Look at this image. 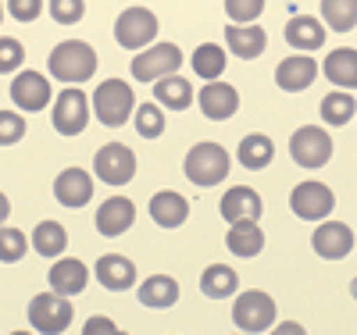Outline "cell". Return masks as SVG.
<instances>
[{
  "instance_id": "6da1fadb",
  "label": "cell",
  "mask_w": 357,
  "mask_h": 335,
  "mask_svg": "<svg viewBox=\"0 0 357 335\" xmlns=\"http://www.w3.org/2000/svg\"><path fill=\"white\" fill-rule=\"evenodd\" d=\"M47 68L61 79V82L79 86V82H86V79H93V72H97V54H93V47L82 43V40H65V43H57V47L50 50Z\"/></svg>"
},
{
  "instance_id": "7a4b0ae2",
  "label": "cell",
  "mask_w": 357,
  "mask_h": 335,
  "mask_svg": "<svg viewBox=\"0 0 357 335\" xmlns=\"http://www.w3.org/2000/svg\"><path fill=\"white\" fill-rule=\"evenodd\" d=\"M229 164H232L229 150L222 143H197L183 161V171H186V178L193 182V186L211 189V186H218V182H225Z\"/></svg>"
},
{
  "instance_id": "3957f363",
  "label": "cell",
  "mask_w": 357,
  "mask_h": 335,
  "mask_svg": "<svg viewBox=\"0 0 357 335\" xmlns=\"http://www.w3.org/2000/svg\"><path fill=\"white\" fill-rule=\"evenodd\" d=\"M93 114L104 121L107 129H118L136 114V97H132V86L122 79H104L93 89Z\"/></svg>"
},
{
  "instance_id": "277c9868",
  "label": "cell",
  "mask_w": 357,
  "mask_h": 335,
  "mask_svg": "<svg viewBox=\"0 0 357 335\" xmlns=\"http://www.w3.org/2000/svg\"><path fill=\"white\" fill-rule=\"evenodd\" d=\"M232 321H236V328H243V335L272 328L275 325V299L261 289H247L232 303Z\"/></svg>"
},
{
  "instance_id": "5b68a950",
  "label": "cell",
  "mask_w": 357,
  "mask_h": 335,
  "mask_svg": "<svg viewBox=\"0 0 357 335\" xmlns=\"http://www.w3.org/2000/svg\"><path fill=\"white\" fill-rule=\"evenodd\" d=\"M183 68V50L175 43H151V50H143L132 57V79L139 82H161V79H172Z\"/></svg>"
},
{
  "instance_id": "8992f818",
  "label": "cell",
  "mask_w": 357,
  "mask_h": 335,
  "mask_svg": "<svg viewBox=\"0 0 357 335\" xmlns=\"http://www.w3.org/2000/svg\"><path fill=\"white\" fill-rule=\"evenodd\" d=\"M72 299L57 296V293H36L29 303V325L43 335H61L72 325Z\"/></svg>"
},
{
  "instance_id": "52a82bcc",
  "label": "cell",
  "mask_w": 357,
  "mask_h": 335,
  "mask_svg": "<svg viewBox=\"0 0 357 335\" xmlns=\"http://www.w3.org/2000/svg\"><path fill=\"white\" fill-rule=\"evenodd\" d=\"M158 36V15L151 8H126L114 22V40L126 50H139Z\"/></svg>"
},
{
  "instance_id": "ba28073f",
  "label": "cell",
  "mask_w": 357,
  "mask_h": 335,
  "mask_svg": "<svg viewBox=\"0 0 357 335\" xmlns=\"http://www.w3.org/2000/svg\"><path fill=\"white\" fill-rule=\"evenodd\" d=\"M289 207H293V215L304 218V221H325L336 207V196H333L329 186H321V182H301V186H293V193H289Z\"/></svg>"
},
{
  "instance_id": "9c48e42d",
  "label": "cell",
  "mask_w": 357,
  "mask_h": 335,
  "mask_svg": "<svg viewBox=\"0 0 357 335\" xmlns=\"http://www.w3.org/2000/svg\"><path fill=\"white\" fill-rule=\"evenodd\" d=\"M289 154L301 168H321L325 161L333 157V136L318 129V125H304L296 129L293 139H289Z\"/></svg>"
},
{
  "instance_id": "30bf717a",
  "label": "cell",
  "mask_w": 357,
  "mask_h": 335,
  "mask_svg": "<svg viewBox=\"0 0 357 335\" xmlns=\"http://www.w3.org/2000/svg\"><path fill=\"white\" fill-rule=\"evenodd\" d=\"M93 171H97L100 182H107V186H126V182L136 175V154L126 143H104L97 150Z\"/></svg>"
},
{
  "instance_id": "8fae6325",
  "label": "cell",
  "mask_w": 357,
  "mask_h": 335,
  "mask_svg": "<svg viewBox=\"0 0 357 335\" xmlns=\"http://www.w3.org/2000/svg\"><path fill=\"white\" fill-rule=\"evenodd\" d=\"M89 121V97L82 89H65L61 97L54 100V129L61 136H79Z\"/></svg>"
},
{
  "instance_id": "7c38bea8",
  "label": "cell",
  "mask_w": 357,
  "mask_h": 335,
  "mask_svg": "<svg viewBox=\"0 0 357 335\" xmlns=\"http://www.w3.org/2000/svg\"><path fill=\"white\" fill-rule=\"evenodd\" d=\"M311 247H314V254L325 257V260H343V257L354 250V232H350V225H343V221H321V225L314 228V235H311Z\"/></svg>"
},
{
  "instance_id": "4fadbf2b",
  "label": "cell",
  "mask_w": 357,
  "mask_h": 335,
  "mask_svg": "<svg viewBox=\"0 0 357 335\" xmlns=\"http://www.w3.org/2000/svg\"><path fill=\"white\" fill-rule=\"evenodd\" d=\"M318 61L307 57V54H293L286 61H279V68H275V82L279 89H286V93H304V89L318 79Z\"/></svg>"
},
{
  "instance_id": "5bb4252c",
  "label": "cell",
  "mask_w": 357,
  "mask_h": 335,
  "mask_svg": "<svg viewBox=\"0 0 357 335\" xmlns=\"http://www.w3.org/2000/svg\"><path fill=\"white\" fill-rule=\"evenodd\" d=\"M197 104H200L204 118L225 121V118H232L236 111H240V93H236V86H229V82L218 79V82H207V86L200 89Z\"/></svg>"
},
{
  "instance_id": "9a60e30c",
  "label": "cell",
  "mask_w": 357,
  "mask_h": 335,
  "mask_svg": "<svg viewBox=\"0 0 357 335\" xmlns=\"http://www.w3.org/2000/svg\"><path fill=\"white\" fill-rule=\"evenodd\" d=\"M132 221H136V203L129 196H111L97 207V232L107 235V239L129 232Z\"/></svg>"
},
{
  "instance_id": "2e32d148",
  "label": "cell",
  "mask_w": 357,
  "mask_h": 335,
  "mask_svg": "<svg viewBox=\"0 0 357 335\" xmlns=\"http://www.w3.org/2000/svg\"><path fill=\"white\" fill-rule=\"evenodd\" d=\"M11 100L22 111H43L54 97H50V82L40 72H18L11 82Z\"/></svg>"
},
{
  "instance_id": "e0dca14e",
  "label": "cell",
  "mask_w": 357,
  "mask_h": 335,
  "mask_svg": "<svg viewBox=\"0 0 357 335\" xmlns=\"http://www.w3.org/2000/svg\"><path fill=\"white\" fill-rule=\"evenodd\" d=\"M261 196L250 189V186H232V189H225V196H222V203H218V210H222V218L229 221V225H240V221H257L261 218Z\"/></svg>"
},
{
  "instance_id": "ac0fdd59",
  "label": "cell",
  "mask_w": 357,
  "mask_h": 335,
  "mask_svg": "<svg viewBox=\"0 0 357 335\" xmlns=\"http://www.w3.org/2000/svg\"><path fill=\"white\" fill-rule=\"evenodd\" d=\"M93 275H97V282H100L104 289L126 293V289L136 286V264H132L129 257H122V254H104V257L97 260V267H93Z\"/></svg>"
},
{
  "instance_id": "d6986e66",
  "label": "cell",
  "mask_w": 357,
  "mask_h": 335,
  "mask_svg": "<svg viewBox=\"0 0 357 335\" xmlns=\"http://www.w3.org/2000/svg\"><path fill=\"white\" fill-rule=\"evenodd\" d=\"M54 196L65 207H86L89 196H93V178H89V171H82V168H65L54 178Z\"/></svg>"
},
{
  "instance_id": "ffe728a7",
  "label": "cell",
  "mask_w": 357,
  "mask_h": 335,
  "mask_svg": "<svg viewBox=\"0 0 357 335\" xmlns=\"http://www.w3.org/2000/svg\"><path fill=\"white\" fill-rule=\"evenodd\" d=\"M47 279H50V293H57V296H65V299H68V296H75V293L86 289L89 271H86L82 260L65 257V260H54V267L47 271Z\"/></svg>"
},
{
  "instance_id": "44dd1931",
  "label": "cell",
  "mask_w": 357,
  "mask_h": 335,
  "mask_svg": "<svg viewBox=\"0 0 357 335\" xmlns=\"http://www.w3.org/2000/svg\"><path fill=\"white\" fill-rule=\"evenodd\" d=\"M321 75L329 79L333 86H340L343 93L357 89V50H350V47L333 50L329 57L321 61Z\"/></svg>"
},
{
  "instance_id": "7402d4cb",
  "label": "cell",
  "mask_w": 357,
  "mask_h": 335,
  "mask_svg": "<svg viewBox=\"0 0 357 335\" xmlns=\"http://www.w3.org/2000/svg\"><path fill=\"white\" fill-rule=\"evenodd\" d=\"M225 43L236 57H243V61H254L264 54L268 47V33L261 25H229L225 29Z\"/></svg>"
},
{
  "instance_id": "603a6c76",
  "label": "cell",
  "mask_w": 357,
  "mask_h": 335,
  "mask_svg": "<svg viewBox=\"0 0 357 335\" xmlns=\"http://www.w3.org/2000/svg\"><path fill=\"white\" fill-rule=\"evenodd\" d=\"M151 218H154L161 228H178V225L190 218V200L178 196L175 189L154 193V196H151Z\"/></svg>"
},
{
  "instance_id": "cb8c5ba5",
  "label": "cell",
  "mask_w": 357,
  "mask_h": 335,
  "mask_svg": "<svg viewBox=\"0 0 357 335\" xmlns=\"http://www.w3.org/2000/svg\"><path fill=\"white\" fill-rule=\"evenodd\" d=\"M286 43L296 50H318L325 43V25L314 15H293L286 22Z\"/></svg>"
},
{
  "instance_id": "d4e9b609",
  "label": "cell",
  "mask_w": 357,
  "mask_h": 335,
  "mask_svg": "<svg viewBox=\"0 0 357 335\" xmlns=\"http://www.w3.org/2000/svg\"><path fill=\"white\" fill-rule=\"evenodd\" d=\"M225 247L236 254V257H257L264 250V232L257 221H240V225H229V235H225Z\"/></svg>"
},
{
  "instance_id": "484cf974",
  "label": "cell",
  "mask_w": 357,
  "mask_h": 335,
  "mask_svg": "<svg viewBox=\"0 0 357 335\" xmlns=\"http://www.w3.org/2000/svg\"><path fill=\"white\" fill-rule=\"evenodd\" d=\"M272 157H275V143L268 139L264 132L247 136V139L240 143V150H236V161H240L243 168H250V171L268 168V164H272Z\"/></svg>"
},
{
  "instance_id": "4316f807",
  "label": "cell",
  "mask_w": 357,
  "mask_h": 335,
  "mask_svg": "<svg viewBox=\"0 0 357 335\" xmlns=\"http://www.w3.org/2000/svg\"><path fill=\"white\" fill-rule=\"evenodd\" d=\"M178 299V282L172 275H151L143 286H139V303L143 307H154V311H165Z\"/></svg>"
},
{
  "instance_id": "83f0119b",
  "label": "cell",
  "mask_w": 357,
  "mask_h": 335,
  "mask_svg": "<svg viewBox=\"0 0 357 335\" xmlns=\"http://www.w3.org/2000/svg\"><path fill=\"white\" fill-rule=\"evenodd\" d=\"M154 100L165 104V107H172V111H186V107L193 104V86H190V79H183V75L161 79V82L154 86Z\"/></svg>"
},
{
  "instance_id": "f1b7e54d",
  "label": "cell",
  "mask_w": 357,
  "mask_h": 335,
  "mask_svg": "<svg viewBox=\"0 0 357 335\" xmlns=\"http://www.w3.org/2000/svg\"><path fill=\"white\" fill-rule=\"evenodd\" d=\"M33 247H36V254H43V257H61L65 247H68L65 225H57V221H40V225L33 228Z\"/></svg>"
},
{
  "instance_id": "f546056e",
  "label": "cell",
  "mask_w": 357,
  "mask_h": 335,
  "mask_svg": "<svg viewBox=\"0 0 357 335\" xmlns=\"http://www.w3.org/2000/svg\"><path fill=\"white\" fill-rule=\"evenodd\" d=\"M236 286H240V279H236V271L225 267V264H211V267L200 275V289H204V296H211V299L232 296Z\"/></svg>"
},
{
  "instance_id": "4dcf8cb0",
  "label": "cell",
  "mask_w": 357,
  "mask_h": 335,
  "mask_svg": "<svg viewBox=\"0 0 357 335\" xmlns=\"http://www.w3.org/2000/svg\"><path fill=\"white\" fill-rule=\"evenodd\" d=\"M193 72L204 82H218V75L225 72V50L218 43H200L193 50Z\"/></svg>"
},
{
  "instance_id": "1f68e13d",
  "label": "cell",
  "mask_w": 357,
  "mask_h": 335,
  "mask_svg": "<svg viewBox=\"0 0 357 335\" xmlns=\"http://www.w3.org/2000/svg\"><path fill=\"white\" fill-rule=\"evenodd\" d=\"M318 107H321L325 125H347V121L354 118V111H357V100L350 93H343V89H336V93H325Z\"/></svg>"
},
{
  "instance_id": "d6a6232c",
  "label": "cell",
  "mask_w": 357,
  "mask_h": 335,
  "mask_svg": "<svg viewBox=\"0 0 357 335\" xmlns=\"http://www.w3.org/2000/svg\"><path fill=\"white\" fill-rule=\"evenodd\" d=\"M321 22L336 33H350L357 25V0H321Z\"/></svg>"
},
{
  "instance_id": "836d02e7",
  "label": "cell",
  "mask_w": 357,
  "mask_h": 335,
  "mask_svg": "<svg viewBox=\"0 0 357 335\" xmlns=\"http://www.w3.org/2000/svg\"><path fill=\"white\" fill-rule=\"evenodd\" d=\"M29 247H33V242L25 239L22 228H0V260L4 264H18L29 254Z\"/></svg>"
},
{
  "instance_id": "e575fe53",
  "label": "cell",
  "mask_w": 357,
  "mask_h": 335,
  "mask_svg": "<svg viewBox=\"0 0 357 335\" xmlns=\"http://www.w3.org/2000/svg\"><path fill=\"white\" fill-rule=\"evenodd\" d=\"M136 132L143 136V139H158L161 132H165V114H161V107L158 104H139L136 107Z\"/></svg>"
},
{
  "instance_id": "d590c367",
  "label": "cell",
  "mask_w": 357,
  "mask_h": 335,
  "mask_svg": "<svg viewBox=\"0 0 357 335\" xmlns=\"http://www.w3.org/2000/svg\"><path fill=\"white\" fill-rule=\"evenodd\" d=\"M22 61H25V47L15 36H0V75L18 72Z\"/></svg>"
},
{
  "instance_id": "8d00e7d4",
  "label": "cell",
  "mask_w": 357,
  "mask_h": 335,
  "mask_svg": "<svg viewBox=\"0 0 357 335\" xmlns=\"http://www.w3.org/2000/svg\"><path fill=\"white\" fill-rule=\"evenodd\" d=\"M25 136V118L15 111H0V146H11Z\"/></svg>"
},
{
  "instance_id": "74e56055",
  "label": "cell",
  "mask_w": 357,
  "mask_h": 335,
  "mask_svg": "<svg viewBox=\"0 0 357 335\" xmlns=\"http://www.w3.org/2000/svg\"><path fill=\"white\" fill-rule=\"evenodd\" d=\"M261 11H264L261 0H229V4H225V15L232 18V25H247V22H254Z\"/></svg>"
},
{
  "instance_id": "f35d334b",
  "label": "cell",
  "mask_w": 357,
  "mask_h": 335,
  "mask_svg": "<svg viewBox=\"0 0 357 335\" xmlns=\"http://www.w3.org/2000/svg\"><path fill=\"white\" fill-rule=\"evenodd\" d=\"M50 15L61 25H75L86 15V4H82V0H50Z\"/></svg>"
},
{
  "instance_id": "ab89813d",
  "label": "cell",
  "mask_w": 357,
  "mask_h": 335,
  "mask_svg": "<svg viewBox=\"0 0 357 335\" xmlns=\"http://www.w3.org/2000/svg\"><path fill=\"white\" fill-rule=\"evenodd\" d=\"M8 11H11L18 22H33V18L43 11V4H40V0H11Z\"/></svg>"
},
{
  "instance_id": "60d3db41",
  "label": "cell",
  "mask_w": 357,
  "mask_h": 335,
  "mask_svg": "<svg viewBox=\"0 0 357 335\" xmlns=\"http://www.w3.org/2000/svg\"><path fill=\"white\" fill-rule=\"evenodd\" d=\"M82 335H118V325L111 318H89L86 328H82Z\"/></svg>"
},
{
  "instance_id": "b9f144b4",
  "label": "cell",
  "mask_w": 357,
  "mask_h": 335,
  "mask_svg": "<svg viewBox=\"0 0 357 335\" xmlns=\"http://www.w3.org/2000/svg\"><path fill=\"white\" fill-rule=\"evenodd\" d=\"M268 335H307V328H304V325H296V321H282V325H275Z\"/></svg>"
},
{
  "instance_id": "7bdbcfd3",
  "label": "cell",
  "mask_w": 357,
  "mask_h": 335,
  "mask_svg": "<svg viewBox=\"0 0 357 335\" xmlns=\"http://www.w3.org/2000/svg\"><path fill=\"white\" fill-rule=\"evenodd\" d=\"M8 215H11V203H8V196H4V193H0V225L8 221Z\"/></svg>"
},
{
  "instance_id": "ee69618b",
  "label": "cell",
  "mask_w": 357,
  "mask_h": 335,
  "mask_svg": "<svg viewBox=\"0 0 357 335\" xmlns=\"http://www.w3.org/2000/svg\"><path fill=\"white\" fill-rule=\"evenodd\" d=\"M350 293H354V299H357V279H354V282H350Z\"/></svg>"
},
{
  "instance_id": "f6af8a7d",
  "label": "cell",
  "mask_w": 357,
  "mask_h": 335,
  "mask_svg": "<svg viewBox=\"0 0 357 335\" xmlns=\"http://www.w3.org/2000/svg\"><path fill=\"white\" fill-rule=\"evenodd\" d=\"M11 335H33V332H11Z\"/></svg>"
},
{
  "instance_id": "bcb514c9",
  "label": "cell",
  "mask_w": 357,
  "mask_h": 335,
  "mask_svg": "<svg viewBox=\"0 0 357 335\" xmlns=\"http://www.w3.org/2000/svg\"><path fill=\"white\" fill-rule=\"evenodd\" d=\"M0 22H4V4H0Z\"/></svg>"
},
{
  "instance_id": "7dc6e473",
  "label": "cell",
  "mask_w": 357,
  "mask_h": 335,
  "mask_svg": "<svg viewBox=\"0 0 357 335\" xmlns=\"http://www.w3.org/2000/svg\"><path fill=\"white\" fill-rule=\"evenodd\" d=\"M118 335H129V332H118Z\"/></svg>"
},
{
  "instance_id": "c3c4849f",
  "label": "cell",
  "mask_w": 357,
  "mask_h": 335,
  "mask_svg": "<svg viewBox=\"0 0 357 335\" xmlns=\"http://www.w3.org/2000/svg\"><path fill=\"white\" fill-rule=\"evenodd\" d=\"M240 335H243V332H240Z\"/></svg>"
}]
</instances>
